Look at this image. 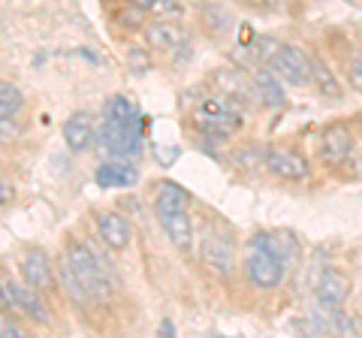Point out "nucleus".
Here are the masks:
<instances>
[{"label":"nucleus","mask_w":362,"mask_h":338,"mask_svg":"<svg viewBox=\"0 0 362 338\" xmlns=\"http://www.w3.org/2000/svg\"><path fill=\"white\" fill-rule=\"evenodd\" d=\"M257 4H278V0H257Z\"/></svg>","instance_id":"nucleus-35"},{"label":"nucleus","mask_w":362,"mask_h":338,"mask_svg":"<svg viewBox=\"0 0 362 338\" xmlns=\"http://www.w3.org/2000/svg\"><path fill=\"white\" fill-rule=\"evenodd\" d=\"M347 82H350V88H354L356 94H362V52H356L354 58H350V64H347Z\"/></svg>","instance_id":"nucleus-27"},{"label":"nucleus","mask_w":362,"mask_h":338,"mask_svg":"<svg viewBox=\"0 0 362 338\" xmlns=\"http://www.w3.org/2000/svg\"><path fill=\"white\" fill-rule=\"evenodd\" d=\"M194 127L209 139H226L242 127V112L235 109L233 100L206 97L194 109Z\"/></svg>","instance_id":"nucleus-3"},{"label":"nucleus","mask_w":362,"mask_h":338,"mask_svg":"<svg viewBox=\"0 0 362 338\" xmlns=\"http://www.w3.org/2000/svg\"><path fill=\"white\" fill-rule=\"evenodd\" d=\"M94 178L100 187H133L139 182V169L133 166V161H106L97 166Z\"/></svg>","instance_id":"nucleus-17"},{"label":"nucleus","mask_w":362,"mask_h":338,"mask_svg":"<svg viewBox=\"0 0 362 338\" xmlns=\"http://www.w3.org/2000/svg\"><path fill=\"white\" fill-rule=\"evenodd\" d=\"M97 148L109 161H136L142 154V133L103 121L97 127Z\"/></svg>","instance_id":"nucleus-4"},{"label":"nucleus","mask_w":362,"mask_h":338,"mask_svg":"<svg viewBox=\"0 0 362 338\" xmlns=\"http://www.w3.org/2000/svg\"><path fill=\"white\" fill-rule=\"evenodd\" d=\"M242 269H245V278L251 281L254 287H259V290L281 287V281H284V275H287L284 263L275 260V257L266 254V251H257V247H251V254L245 257Z\"/></svg>","instance_id":"nucleus-7"},{"label":"nucleus","mask_w":362,"mask_h":338,"mask_svg":"<svg viewBox=\"0 0 362 338\" xmlns=\"http://www.w3.org/2000/svg\"><path fill=\"white\" fill-rule=\"evenodd\" d=\"M266 169L275 178H284V182H302V178H308V161L293 148H269Z\"/></svg>","instance_id":"nucleus-11"},{"label":"nucleus","mask_w":362,"mask_h":338,"mask_svg":"<svg viewBox=\"0 0 362 338\" xmlns=\"http://www.w3.org/2000/svg\"><path fill=\"white\" fill-rule=\"evenodd\" d=\"M251 247L272 254L275 260H281L284 266H290L293 260H296V254H299L296 239H293L290 233H284V230H272V233L263 230V233H254V235H251Z\"/></svg>","instance_id":"nucleus-12"},{"label":"nucleus","mask_w":362,"mask_h":338,"mask_svg":"<svg viewBox=\"0 0 362 338\" xmlns=\"http://www.w3.org/2000/svg\"><path fill=\"white\" fill-rule=\"evenodd\" d=\"M187 202H190L187 190L175 182H163L157 187L154 215L160 221L166 239L173 242L178 251H190V247H194V223H190V215H187Z\"/></svg>","instance_id":"nucleus-1"},{"label":"nucleus","mask_w":362,"mask_h":338,"mask_svg":"<svg viewBox=\"0 0 362 338\" xmlns=\"http://www.w3.org/2000/svg\"><path fill=\"white\" fill-rule=\"evenodd\" d=\"M354 133L347 124H329L320 133V161L326 166H341L350 154H354Z\"/></svg>","instance_id":"nucleus-8"},{"label":"nucleus","mask_w":362,"mask_h":338,"mask_svg":"<svg viewBox=\"0 0 362 338\" xmlns=\"http://www.w3.org/2000/svg\"><path fill=\"white\" fill-rule=\"evenodd\" d=\"M281 82H284V78L272 70L269 64H263V66H257L254 76H251V91H254V97L263 106L284 109L287 106V94H284V85H281Z\"/></svg>","instance_id":"nucleus-10"},{"label":"nucleus","mask_w":362,"mask_h":338,"mask_svg":"<svg viewBox=\"0 0 362 338\" xmlns=\"http://www.w3.org/2000/svg\"><path fill=\"white\" fill-rule=\"evenodd\" d=\"M145 46H151L157 52H175L178 46H185V33L175 21L157 18L151 25H145Z\"/></svg>","instance_id":"nucleus-16"},{"label":"nucleus","mask_w":362,"mask_h":338,"mask_svg":"<svg viewBox=\"0 0 362 338\" xmlns=\"http://www.w3.org/2000/svg\"><path fill=\"white\" fill-rule=\"evenodd\" d=\"M103 121L109 124H118V127L124 130H136V133H142V115H139V109H136L127 97H109L106 103H103Z\"/></svg>","instance_id":"nucleus-18"},{"label":"nucleus","mask_w":362,"mask_h":338,"mask_svg":"<svg viewBox=\"0 0 362 338\" xmlns=\"http://www.w3.org/2000/svg\"><path fill=\"white\" fill-rule=\"evenodd\" d=\"M0 296H4V311H25L30 320L37 323H49V311H45L42 299H40V290L30 287L28 281L18 284L13 278H4L0 281Z\"/></svg>","instance_id":"nucleus-6"},{"label":"nucleus","mask_w":362,"mask_h":338,"mask_svg":"<svg viewBox=\"0 0 362 338\" xmlns=\"http://www.w3.org/2000/svg\"><path fill=\"white\" fill-rule=\"evenodd\" d=\"M160 335H175V326L169 323V320H163V323H160Z\"/></svg>","instance_id":"nucleus-34"},{"label":"nucleus","mask_w":362,"mask_h":338,"mask_svg":"<svg viewBox=\"0 0 362 338\" xmlns=\"http://www.w3.org/2000/svg\"><path fill=\"white\" fill-rule=\"evenodd\" d=\"M0 332H4V338H21V335H25L18 323L9 320V314H4V317H0Z\"/></svg>","instance_id":"nucleus-29"},{"label":"nucleus","mask_w":362,"mask_h":338,"mask_svg":"<svg viewBox=\"0 0 362 338\" xmlns=\"http://www.w3.org/2000/svg\"><path fill=\"white\" fill-rule=\"evenodd\" d=\"M97 233H100V242L112 247V251H124V247L130 245V223L124 221L118 211H100Z\"/></svg>","instance_id":"nucleus-15"},{"label":"nucleus","mask_w":362,"mask_h":338,"mask_svg":"<svg viewBox=\"0 0 362 338\" xmlns=\"http://www.w3.org/2000/svg\"><path fill=\"white\" fill-rule=\"evenodd\" d=\"M61 284H64L66 299H70L78 311H88V308H90V302H94V296L88 293V287L82 284V281H78V275L73 272L70 263H66V260H64V266H61Z\"/></svg>","instance_id":"nucleus-20"},{"label":"nucleus","mask_w":362,"mask_h":338,"mask_svg":"<svg viewBox=\"0 0 362 338\" xmlns=\"http://www.w3.org/2000/svg\"><path fill=\"white\" fill-rule=\"evenodd\" d=\"M64 142L73 154L90 151V145L97 142V130H94V124H90L88 112H73V115L64 121Z\"/></svg>","instance_id":"nucleus-13"},{"label":"nucleus","mask_w":362,"mask_h":338,"mask_svg":"<svg viewBox=\"0 0 362 338\" xmlns=\"http://www.w3.org/2000/svg\"><path fill=\"white\" fill-rule=\"evenodd\" d=\"M199 257H202V263H206L209 269H214V272H221L226 275L233 269V242L230 239H223V235H202V245H199Z\"/></svg>","instance_id":"nucleus-14"},{"label":"nucleus","mask_w":362,"mask_h":338,"mask_svg":"<svg viewBox=\"0 0 362 338\" xmlns=\"http://www.w3.org/2000/svg\"><path fill=\"white\" fill-rule=\"evenodd\" d=\"M0 202L9 206V182H6V178H4V185H0Z\"/></svg>","instance_id":"nucleus-33"},{"label":"nucleus","mask_w":362,"mask_h":338,"mask_svg":"<svg viewBox=\"0 0 362 338\" xmlns=\"http://www.w3.org/2000/svg\"><path fill=\"white\" fill-rule=\"evenodd\" d=\"M18 269H21V278H25L30 287L52 290V263L42 251H28L25 257H21Z\"/></svg>","instance_id":"nucleus-19"},{"label":"nucleus","mask_w":362,"mask_h":338,"mask_svg":"<svg viewBox=\"0 0 362 338\" xmlns=\"http://www.w3.org/2000/svg\"><path fill=\"white\" fill-rule=\"evenodd\" d=\"M311 78H314L317 91H320L323 97H329V100H341V85H338L335 73L329 70V64H326L323 58H311Z\"/></svg>","instance_id":"nucleus-21"},{"label":"nucleus","mask_w":362,"mask_h":338,"mask_svg":"<svg viewBox=\"0 0 362 338\" xmlns=\"http://www.w3.org/2000/svg\"><path fill=\"white\" fill-rule=\"evenodd\" d=\"M127 70L133 76H145V73H148L151 70V54H148V49H142V46L127 49Z\"/></svg>","instance_id":"nucleus-25"},{"label":"nucleus","mask_w":362,"mask_h":338,"mask_svg":"<svg viewBox=\"0 0 362 338\" xmlns=\"http://www.w3.org/2000/svg\"><path fill=\"white\" fill-rule=\"evenodd\" d=\"M16 130H18L16 118H0V133H4V139H13Z\"/></svg>","instance_id":"nucleus-30"},{"label":"nucleus","mask_w":362,"mask_h":338,"mask_svg":"<svg viewBox=\"0 0 362 338\" xmlns=\"http://www.w3.org/2000/svg\"><path fill=\"white\" fill-rule=\"evenodd\" d=\"M266 154H269V148H259V145H247V148H242L239 154H235V166L247 169V173H254V169H263V166H266Z\"/></svg>","instance_id":"nucleus-23"},{"label":"nucleus","mask_w":362,"mask_h":338,"mask_svg":"<svg viewBox=\"0 0 362 338\" xmlns=\"http://www.w3.org/2000/svg\"><path fill=\"white\" fill-rule=\"evenodd\" d=\"M21 109H25V94L13 82H4L0 85V118H18Z\"/></svg>","instance_id":"nucleus-22"},{"label":"nucleus","mask_w":362,"mask_h":338,"mask_svg":"<svg viewBox=\"0 0 362 338\" xmlns=\"http://www.w3.org/2000/svg\"><path fill=\"white\" fill-rule=\"evenodd\" d=\"M121 25L124 28H139V16H133V13H121Z\"/></svg>","instance_id":"nucleus-31"},{"label":"nucleus","mask_w":362,"mask_h":338,"mask_svg":"<svg viewBox=\"0 0 362 338\" xmlns=\"http://www.w3.org/2000/svg\"><path fill=\"white\" fill-rule=\"evenodd\" d=\"M127 6H136V9H151L154 6V0H124Z\"/></svg>","instance_id":"nucleus-32"},{"label":"nucleus","mask_w":362,"mask_h":338,"mask_svg":"<svg viewBox=\"0 0 362 338\" xmlns=\"http://www.w3.org/2000/svg\"><path fill=\"white\" fill-rule=\"evenodd\" d=\"M202 18H206V28L214 33H226L233 28V16L223 6H206L202 9Z\"/></svg>","instance_id":"nucleus-24"},{"label":"nucleus","mask_w":362,"mask_h":338,"mask_svg":"<svg viewBox=\"0 0 362 338\" xmlns=\"http://www.w3.org/2000/svg\"><path fill=\"white\" fill-rule=\"evenodd\" d=\"M214 78H218V85L223 88V91H230L233 97H242L247 91L245 78L239 76V70H218V73H214Z\"/></svg>","instance_id":"nucleus-26"},{"label":"nucleus","mask_w":362,"mask_h":338,"mask_svg":"<svg viewBox=\"0 0 362 338\" xmlns=\"http://www.w3.org/2000/svg\"><path fill=\"white\" fill-rule=\"evenodd\" d=\"M347 293H350V278L341 272V269H323L320 275H317L314 281V299H317V305L320 308H338L341 302L347 299Z\"/></svg>","instance_id":"nucleus-9"},{"label":"nucleus","mask_w":362,"mask_h":338,"mask_svg":"<svg viewBox=\"0 0 362 338\" xmlns=\"http://www.w3.org/2000/svg\"><path fill=\"white\" fill-rule=\"evenodd\" d=\"M66 263H70V269L78 275V281L88 287V293L94 296V302H106L109 299V275L103 263H100V257L94 254V247H90L88 242H78V239H70L66 242Z\"/></svg>","instance_id":"nucleus-2"},{"label":"nucleus","mask_w":362,"mask_h":338,"mask_svg":"<svg viewBox=\"0 0 362 338\" xmlns=\"http://www.w3.org/2000/svg\"><path fill=\"white\" fill-rule=\"evenodd\" d=\"M269 66L275 70L287 85H296V88H305L311 85V54L302 52L299 46H290V42H278V49L272 52L269 58Z\"/></svg>","instance_id":"nucleus-5"},{"label":"nucleus","mask_w":362,"mask_h":338,"mask_svg":"<svg viewBox=\"0 0 362 338\" xmlns=\"http://www.w3.org/2000/svg\"><path fill=\"white\" fill-rule=\"evenodd\" d=\"M151 9L160 18H178L181 13H185V4H181V0H154Z\"/></svg>","instance_id":"nucleus-28"}]
</instances>
